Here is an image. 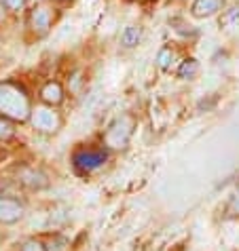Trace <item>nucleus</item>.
Masks as SVG:
<instances>
[{
    "label": "nucleus",
    "instance_id": "12",
    "mask_svg": "<svg viewBox=\"0 0 239 251\" xmlns=\"http://www.w3.org/2000/svg\"><path fill=\"white\" fill-rule=\"evenodd\" d=\"M174 59H176L174 49H172V47H163V49L159 51V55H157V66H159L161 70H170L172 64H174Z\"/></svg>",
    "mask_w": 239,
    "mask_h": 251
},
{
    "label": "nucleus",
    "instance_id": "14",
    "mask_svg": "<svg viewBox=\"0 0 239 251\" xmlns=\"http://www.w3.org/2000/svg\"><path fill=\"white\" fill-rule=\"evenodd\" d=\"M0 2L6 6V11L9 13H22L26 9L28 0H0Z\"/></svg>",
    "mask_w": 239,
    "mask_h": 251
},
{
    "label": "nucleus",
    "instance_id": "4",
    "mask_svg": "<svg viewBox=\"0 0 239 251\" xmlns=\"http://www.w3.org/2000/svg\"><path fill=\"white\" fill-rule=\"evenodd\" d=\"M30 121L34 125V129L40 131V133H55L61 125L60 114L53 110V106H36L32 108L30 112Z\"/></svg>",
    "mask_w": 239,
    "mask_h": 251
},
{
    "label": "nucleus",
    "instance_id": "18",
    "mask_svg": "<svg viewBox=\"0 0 239 251\" xmlns=\"http://www.w3.org/2000/svg\"><path fill=\"white\" fill-rule=\"evenodd\" d=\"M231 209H233L235 213H239V192H237V197L233 199V203H231Z\"/></svg>",
    "mask_w": 239,
    "mask_h": 251
},
{
    "label": "nucleus",
    "instance_id": "11",
    "mask_svg": "<svg viewBox=\"0 0 239 251\" xmlns=\"http://www.w3.org/2000/svg\"><path fill=\"white\" fill-rule=\"evenodd\" d=\"M220 25L222 27H237L239 25V2L229 6L227 11L220 15Z\"/></svg>",
    "mask_w": 239,
    "mask_h": 251
},
{
    "label": "nucleus",
    "instance_id": "17",
    "mask_svg": "<svg viewBox=\"0 0 239 251\" xmlns=\"http://www.w3.org/2000/svg\"><path fill=\"white\" fill-rule=\"evenodd\" d=\"M6 13H9V11H6V6H4L2 2H0V25L4 24V19H6Z\"/></svg>",
    "mask_w": 239,
    "mask_h": 251
},
{
    "label": "nucleus",
    "instance_id": "3",
    "mask_svg": "<svg viewBox=\"0 0 239 251\" xmlns=\"http://www.w3.org/2000/svg\"><path fill=\"white\" fill-rule=\"evenodd\" d=\"M133 125L136 123H133L131 116L117 118L106 129V133H104V144H106L108 148H123V146H127L129 137L133 133Z\"/></svg>",
    "mask_w": 239,
    "mask_h": 251
},
{
    "label": "nucleus",
    "instance_id": "6",
    "mask_svg": "<svg viewBox=\"0 0 239 251\" xmlns=\"http://www.w3.org/2000/svg\"><path fill=\"white\" fill-rule=\"evenodd\" d=\"M38 97H40V101L43 103L55 108V106H60V103L64 101V89H61V85L58 80H49V82H45V85L40 87Z\"/></svg>",
    "mask_w": 239,
    "mask_h": 251
},
{
    "label": "nucleus",
    "instance_id": "10",
    "mask_svg": "<svg viewBox=\"0 0 239 251\" xmlns=\"http://www.w3.org/2000/svg\"><path fill=\"white\" fill-rule=\"evenodd\" d=\"M140 40H142V27L140 25H127L125 30L121 32V45L125 49H133L140 45Z\"/></svg>",
    "mask_w": 239,
    "mask_h": 251
},
{
    "label": "nucleus",
    "instance_id": "21",
    "mask_svg": "<svg viewBox=\"0 0 239 251\" xmlns=\"http://www.w3.org/2000/svg\"><path fill=\"white\" fill-rule=\"evenodd\" d=\"M53 2H68V0H53Z\"/></svg>",
    "mask_w": 239,
    "mask_h": 251
},
{
    "label": "nucleus",
    "instance_id": "2",
    "mask_svg": "<svg viewBox=\"0 0 239 251\" xmlns=\"http://www.w3.org/2000/svg\"><path fill=\"white\" fill-rule=\"evenodd\" d=\"M55 22V9L47 2L32 4V9L28 11V27L36 38H43L51 32Z\"/></svg>",
    "mask_w": 239,
    "mask_h": 251
},
{
    "label": "nucleus",
    "instance_id": "15",
    "mask_svg": "<svg viewBox=\"0 0 239 251\" xmlns=\"http://www.w3.org/2000/svg\"><path fill=\"white\" fill-rule=\"evenodd\" d=\"M47 251H68V241L64 236H53L51 243L47 245Z\"/></svg>",
    "mask_w": 239,
    "mask_h": 251
},
{
    "label": "nucleus",
    "instance_id": "20",
    "mask_svg": "<svg viewBox=\"0 0 239 251\" xmlns=\"http://www.w3.org/2000/svg\"><path fill=\"white\" fill-rule=\"evenodd\" d=\"M131 2H150V0H131Z\"/></svg>",
    "mask_w": 239,
    "mask_h": 251
},
{
    "label": "nucleus",
    "instance_id": "7",
    "mask_svg": "<svg viewBox=\"0 0 239 251\" xmlns=\"http://www.w3.org/2000/svg\"><path fill=\"white\" fill-rule=\"evenodd\" d=\"M24 215V207L19 201L15 199H0V222H4V224H13V222H17L19 218Z\"/></svg>",
    "mask_w": 239,
    "mask_h": 251
},
{
    "label": "nucleus",
    "instance_id": "16",
    "mask_svg": "<svg viewBox=\"0 0 239 251\" xmlns=\"http://www.w3.org/2000/svg\"><path fill=\"white\" fill-rule=\"evenodd\" d=\"M22 251H47V247L40 241H28V243H24Z\"/></svg>",
    "mask_w": 239,
    "mask_h": 251
},
{
    "label": "nucleus",
    "instance_id": "1",
    "mask_svg": "<svg viewBox=\"0 0 239 251\" xmlns=\"http://www.w3.org/2000/svg\"><path fill=\"white\" fill-rule=\"evenodd\" d=\"M32 103L28 91L13 80L0 82V114L11 121H26L30 118Z\"/></svg>",
    "mask_w": 239,
    "mask_h": 251
},
{
    "label": "nucleus",
    "instance_id": "19",
    "mask_svg": "<svg viewBox=\"0 0 239 251\" xmlns=\"http://www.w3.org/2000/svg\"><path fill=\"white\" fill-rule=\"evenodd\" d=\"M40 2H47V0H28V4H40Z\"/></svg>",
    "mask_w": 239,
    "mask_h": 251
},
{
    "label": "nucleus",
    "instance_id": "8",
    "mask_svg": "<svg viewBox=\"0 0 239 251\" xmlns=\"http://www.w3.org/2000/svg\"><path fill=\"white\" fill-rule=\"evenodd\" d=\"M222 0H193L191 4V15L197 19H206L212 17L216 13L222 11Z\"/></svg>",
    "mask_w": 239,
    "mask_h": 251
},
{
    "label": "nucleus",
    "instance_id": "9",
    "mask_svg": "<svg viewBox=\"0 0 239 251\" xmlns=\"http://www.w3.org/2000/svg\"><path fill=\"white\" fill-rule=\"evenodd\" d=\"M178 78L182 80H193L197 74H199V61H197L195 57H186V59H182L180 61V66H178Z\"/></svg>",
    "mask_w": 239,
    "mask_h": 251
},
{
    "label": "nucleus",
    "instance_id": "5",
    "mask_svg": "<svg viewBox=\"0 0 239 251\" xmlns=\"http://www.w3.org/2000/svg\"><path fill=\"white\" fill-rule=\"evenodd\" d=\"M108 160L106 150L102 148H87V150H79L76 154L72 156V163H74V169L79 173H91Z\"/></svg>",
    "mask_w": 239,
    "mask_h": 251
},
{
    "label": "nucleus",
    "instance_id": "13",
    "mask_svg": "<svg viewBox=\"0 0 239 251\" xmlns=\"http://www.w3.org/2000/svg\"><path fill=\"white\" fill-rule=\"evenodd\" d=\"M15 135V127H13V121L0 114V139H9Z\"/></svg>",
    "mask_w": 239,
    "mask_h": 251
}]
</instances>
